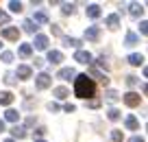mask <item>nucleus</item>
Returning <instances> with one entry per match:
<instances>
[{"instance_id": "obj_23", "label": "nucleus", "mask_w": 148, "mask_h": 142, "mask_svg": "<svg viewBox=\"0 0 148 142\" xmlns=\"http://www.w3.org/2000/svg\"><path fill=\"white\" fill-rule=\"evenodd\" d=\"M11 133H13V138H18V140H22V138L26 136V129H24V127H18V125H15V127L11 129Z\"/></svg>"}, {"instance_id": "obj_2", "label": "nucleus", "mask_w": 148, "mask_h": 142, "mask_svg": "<svg viewBox=\"0 0 148 142\" xmlns=\"http://www.w3.org/2000/svg\"><path fill=\"white\" fill-rule=\"evenodd\" d=\"M50 83H52V77L48 72L37 74V79H35V87L37 90H46V87H50Z\"/></svg>"}, {"instance_id": "obj_20", "label": "nucleus", "mask_w": 148, "mask_h": 142, "mask_svg": "<svg viewBox=\"0 0 148 142\" xmlns=\"http://www.w3.org/2000/svg\"><path fill=\"white\" fill-rule=\"evenodd\" d=\"M18 53H20V57H24V59H26V57L33 55V46H31V44H22Z\"/></svg>"}, {"instance_id": "obj_7", "label": "nucleus", "mask_w": 148, "mask_h": 142, "mask_svg": "<svg viewBox=\"0 0 148 142\" xmlns=\"http://www.w3.org/2000/svg\"><path fill=\"white\" fill-rule=\"evenodd\" d=\"M98 37H100V26H87V31H85V39L98 42Z\"/></svg>"}, {"instance_id": "obj_41", "label": "nucleus", "mask_w": 148, "mask_h": 142, "mask_svg": "<svg viewBox=\"0 0 148 142\" xmlns=\"http://www.w3.org/2000/svg\"><path fill=\"white\" fill-rule=\"evenodd\" d=\"M63 109H65V112H68V114H70V112H74V109H76V107H74V105H70V103H68V105H65Z\"/></svg>"}, {"instance_id": "obj_33", "label": "nucleus", "mask_w": 148, "mask_h": 142, "mask_svg": "<svg viewBox=\"0 0 148 142\" xmlns=\"http://www.w3.org/2000/svg\"><path fill=\"white\" fill-rule=\"evenodd\" d=\"M63 15H70V13H74V5H63Z\"/></svg>"}, {"instance_id": "obj_29", "label": "nucleus", "mask_w": 148, "mask_h": 142, "mask_svg": "<svg viewBox=\"0 0 148 142\" xmlns=\"http://www.w3.org/2000/svg\"><path fill=\"white\" fill-rule=\"evenodd\" d=\"M0 59L5 61V64H11V61H13V53H9V51H5V53H2V55H0Z\"/></svg>"}, {"instance_id": "obj_14", "label": "nucleus", "mask_w": 148, "mask_h": 142, "mask_svg": "<svg viewBox=\"0 0 148 142\" xmlns=\"http://www.w3.org/2000/svg\"><path fill=\"white\" fill-rule=\"evenodd\" d=\"M105 24H107L109 28H118V26H120V15H118V13L109 15V18L105 20Z\"/></svg>"}, {"instance_id": "obj_38", "label": "nucleus", "mask_w": 148, "mask_h": 142, "mask_svg": "<svg viewBox=\"0 0 148 142\" xmlns=\"http://www.w3.org/2000/svg\"><path fill=\"white\" fill-rule=\"evenodd\" d=\"M48 109H50V112H59V109H61V107H59V105H57V103H50V105H48Z\"/></svg>"}, {"instance_id": "obj_45", "label": "nucleus", "mask_w": 148, "mask_h": 142, "mask_svg": "<svg viewBox=\"0 0 148 142\" xmlns=\"http://www.w3.org/2000/svg\"><path fill=\"white\" fill-rule=\"evenodd\" d=\"M5 142H15V140H11V138H9V140H5Z\"/></svg>"}, {"instance_id": "obj_8", "label": "nucleus", "mask_w": 148, "mask_h": 142, "mask_svg": "<svg viewBox=\"0 0 148 142\" xmlns=\"http://www.w3.org/2000/svg\"><path fill=\"white\" fill-rule=\"evenodd\" d=\"M31 22L35 24V26H37V24H48V22H50V18H48V13H46V11H37V13L33 15V20H31Z\"/></svg>"}, {"instance_id": "obj_40", "label": "nucleus", "mask_w": 148, "mask_h": 142, "mask_svg": "<svg viewBox=\"0 0 148 142\" xmlns=\"http://www.w3.org/2000/svg\"><path fill=\"white\" fill-rule=\"evenodd\" d=\"M129 142H144V138H142V136H133Z\"/></svg>"}, {"instance_id": "obj_34", "label": "nucleus", "mask_w": 148, "mask_h": 142, "mask_svg": "<svg viewBox=\"0 0 148 142\" xmlns=\"http://www.w3.org/2000/svg\"><path fill=\"white\" fill-rule=\"evenodd\" d=\"M139 33H142V35H146V33H148V24L144 22V20H142V24H139Z\"/></svg>"}, {"instance_id": "obj_32", "label": "nucleus", "mask_w": 148, "mask_h": 142, "mask_svg": "<svg viewBox=\"0 0 148 142\" xmlns=\"http://www.w3.org/2000/svg\"><path fill=\"white\" fill-rule=\"evenodd\" d=\"M137 81H139V79H137V77H133V74H131V77H126V85H129V87L137 85Z\"/></svg>"}, {"instance_id": "obj_21", "label": "nucleus", "mask_w": 148, "mask_h": 142, "mask_svg": "<svg viewBox=\"0 0 148 142\" xmlns=\"http://www.w3.org/2000/svg\"><path fill=\"white\" fill-rule=\"evenodd\" d=\"M131 15H133V18H139V15H144V7L137 5V2H133V5H131Z\"/></svg>"}, {"instance_id": "obj_4", "label": "nucleus", "mask_w": 148, "mask_h": 142, "mask_svg": "<svg viewBox=\"0 0 148 142\" xmlns=\"http://www.w3.org/2000/svg\"><path fill=\"white\" fill-rule=\"evenodd\" d=\"M89 79H92V81H94V79H98V81H100L102 85H109V77H107V74H102L100 70H98V68H94V66L89 68Z\"/></svg>"}, {"instance_id": "obj_46", "label": "nucleus", "mask_w": 148, "mask_h": 142, "mask_svg": "<svg viewBox=\"0 0 148 142\" xmlns=\"http://www.w3.org/2000/svg\"><path fill=\"white\" fill-rule=\"evenodd\" d=\"M37 142H44V140H37Z\"/></svg>"}, {"instance_id": "obj_42", "label": "nucleus", "mask_w": 148, "mask_h": 142, "mask_svg": "<svg viewBox=\"0 0 148 142\" xmlns=\"http://www.w3.org/2000/svg\"><path fill=\"white\" fill-rule=\"evenodd\" d=\"M35 66L39 68V66H44V59H39V57H35Z\"/></svg>"}, {"instance_id": "obj_18", "label": "nucleus", "mask_w": 148, "mask_h": 142, "mask_svg": "<svg viewBox=\"0 0 148 142\" xmlns=\"http://www.w3.org/2000/svg\"><path fill=\"white\" fill-rule=\"evenodd\" d=\"M124 44L126 46H135V44H139V37L135 35L133 31H129V33H126V37H124Z\"/></svg>"}, {"instance_id": "obj_24", "label": "nucleus", "mask_w": 148, "mask_h": 142, "mask_svg": "<svg viewBox=\"0 0 148 142\" xmlns=\"http://www.w3.org/2000/svg\"><path fill=\"white\" fill-rule=\"evenodd\" d=\"M105 96H107V101H109V103H118V101H120V94H118L116 90H107Z\"/></svg>"}, {"instance_id": "obj_27", "label": "nucleus", "mask_w": 148, "mask_h": 142, "mask_svg": "<svg viewBox=\"0 0 148 142\" xmlns=\"http://www.w3.org/2000/svg\"><path fill=\"white\" fill-rule=\"evenodd\" d=\"M111 138H113V142H124V136H122V131H118V129L111 131Z\"/></svg>"}, {"instance_id": "obj_43", "label": "nucleus", "mask_w": 148, "mask_h": 142, "mask_svg": "<svg viewBox=\"0 0 148 142\" xmlns=\"http://www.w3.org/2000/svg\"><path fill=\"white\" fill-rule=\"evenodd\" d=\"M100 105V101H96V98H94V101H89V107H98Z\"/></svg>"}, {"instance_id": "obj_17", "label": "nucleus", "mask_w": 148, "mask_h": 142, "mask_svg": "<svg viewBox=\"0 0 148 142\" xmlns=\"http://www.w3.org/2000/svg\"><path fill=\"white\" fill-rule=\"evenodd\" d=\"M5 120H7V123H18V120H20V114H18L15 109H7V112H5Z\"/></svg>"}, {"instance_id": "obj_3", "label": "nucleus", "mask_w": 148, "mask_h": 142, "mask_svg": "<svg viewBox=\"0 0 148 142\" xmlns=\"http://www.w3.org/2000/svg\"><path fill=\"white\" fill-rule=\"evenodd\" d=\"M0 35L5 37V39H9V42H18V39H20V31H18V26H5Z\"/></svg>"}, {"instance_id": "obj_28", "label": "nucleus", "mask_w": 148, "mask_h": 142, "mask_svg": "<svg viewBox=\"0 0 148 142\" xmlns=\"http://www.w3.org/2000/svg\"><path fill=\"white\" fill-rule=\"evenodd\" d=\"M9 9L15 11V13H20V11H22V2H15V0H11V2H9Z\"/></svg>"}, {"instance_id": "obj_15", "label": "nucleus", "mask_w": 148, "mask_h": 142, "mask_svg": "<svg viewBox=\"0 0 148 142\" xmlns=\"http://www.w3.org/2000/svg\"><path fill=\"white\" fill-rule=\"evenodd\" d=\"M48 61H50V64H61V61H63V55H61L59 51H48Z\"/></svg>"}, {"instance_id": "obj_26", "label": "nucleus", "mask_w": 148, "mask_h": 142, "mask_svg": "<svg viewBox=\"0 0 148 142\" xmlns=\"http://www.w3.org/2000/svg\"><path fill=\"white\" fill-rule=\"evenodd\" d=\"M22 26H24V31H26V33H35V31H37V26L31 22V20H24V24H22Z\"/></svg>"}, {"instance_id": "obj_22", "label": "nucleus", "mask_w": 148, "mask_h": 142, "mask_svg": "<svg viewBox=\"0 0 148 142\" xmlns=\"http://www.w3.org/2000/svg\"><path fill=\"white\" fill-rule=\"evenodd\" d=\"M63 46H72V48H79V46H81V39H76V37H63Z\"/></svg>"}, {"instance_id": "obj_12", "label": "nucleus", "mask_w": 148, "mask_h": 142, "mask_svg": "<svg viewBox=\"0 0 148 142\" xmlns=\"http://www.w3.org/2000/svg\"><path fill=\"white\" fill-rule=\"evenodd\" d=\"M57 77H59V79H63V81H68V79L76 77V72H74L72 68H61L59 72H57Z\"/></svg>"}, {"instance_id": "obj_19", "label": "nucleus", "mask_w": 148, "mask_h": 142, "mask_svg": "<svg viewBox=\"0 0 148 142\" xmlns=\"http://www.w3.org/2000/svg\"><path fill=\"white\" fill-rule=\"evenodd\" d=\"M126 61H129L131 66H142V64H144V57H142V55H137V53H133V55L126 57Z\"/></svg>"}, {"instance_id": "obj_10", "label": "nucleus", "mask_w": 148, "mask_h": 142, "mask_svg": "<svg viewBox=\"0 0 148 142\" xmlns=\"http://www.w3.org/2000/svg\"><path fill=\"white\" fill-rule=\"evenodd\" d=\"M35 48H39V51H46L48 48V37L46 35H35Z\"/></svg>"}, {"instance_id": "obj_11", "label": "nucleus", "mask_w": 148, "mask_h": 142, "mask_svg": "<svg viewBox=\"0 0 148 142\" xmlns=\"http://www.w3.org/2000/svg\"><path fill=\"white\" fill-rule=\"evenodd\" d=\"M13 94L11 92H0V105H5V107H9L11 103H13Z\"/></svg>"}, {"instance_id": "obj_6", "label": "nucleus", "mask_w": 148, "mask_h": 142, "mask_svg": "<svg viewBox=\"0 0 148 142\" xmlns=\"http://www.w3.org/2000/svg\"><path fill=\"white\" fill-rule=\"evenodd\" d=\"M74 61H79V64H92V53L76 51V53H74Z\"/></svg>"}, {"instance_id": "obj_37", "label": "nucleus", "mask_w": 148, "mask_h": 142, "mask_svg": "<svg viewBox=\"0 0 148 142\" xmlns=\"http://www.w3.org/2000/svg\"><path fill=\"white\" fill-rule=\"evenodd\" d=\"M98 66H100V68H109V64H107V59H105V55L100 57V59H98Z\"/></svg>"}, {"instance_id": "obj_16", "label": "nucleus", "mask_w": 148, "mask_h": 142, "mask_svg": "<svg viewBox=\"0 0 148 142\" xmlns=\"http://www.w3.org/2000/svg\"><path fill=\"white\" fill-rule=\"evenodd\" d=\"M31 72H33V70L28 68V66H18V72H15V77H20V79H28V77H31Z\"/></svg>"}, {"instance_id": "obj_36", "label": "nucleus", "mask_w": 148, "mask_h": 142, "mask_svg": "<svg viewBox=\"0 0 148 142\" xmlns=\"http://www.w3.org/2000/svg\"><path fill=\"white\" fill-rule=\"evenodd\" d=\"M44 133H46V127H37V129H35V136H37V138H42Z\"/></svg>"}, {"instance_id": "obj_9", "label": "nucleus", "mask_w": 148, "mask_h": 142, "mask_svg": "<svg viewBox=\"0 0 148 142\" xmlns=\"http://www.w3.org/2000/svg\"><path fill=\"white\" fill-rule=\"evenodd\" d=\"M124 125H126V129H131V131H137V129H139V120L135 118L133 114H129L124 118Z\"/></svg>"}, {"instance_id": "obj_1", "label": "nucleus", "mask_w": 148, "mask_h": 142, "mask_svg": "<svg viewBox=\"0 0 148 142\" xmlns=\"http://www.w3.org/2000/svg\"><path fill=\"white\" fill-rule=\"evenodd\" d=\"M74 92L79 98H89L96 94V83L87 77V74H79L74 79Z\"/></svg>"}, {"instance_id": "obj_13", "label": "nucleus", "mask_w": 148, "mask_h": 142, "mask_svg": "<svg viewBox=\"0 0 148 142\" xmlns=\"http://www.w3.org/2000/svg\"><path fill=\"white\" fill-rule=\"evenodd\" d=\"M87 18L89 20H98L100 18V7L98 5H89L87 7Z\"/></svg>"}, {"instance_id": "obj_25", "label": "nucleus", "mask_w": 148, "mask_h": 142, "mask_svg": "<svg viewBox=\"0 0 148 142\" xmlns=\"http://www.w3.org/2000/svg\"><path fill=\"white\" fill-rule=\"evenodd\" d=\"M52 94H55L57 98H65V96H68V90H65V87H55Z\"/></svg>"}, {"instance_id": "obj_44", "label": "nucleus", "mask_w": 148, "mask_h": 142, "mask_svg": "<svg viewBox=\"0 0 148 142\" xmlns=\"http://www.w3.org/2000/svg\"><path fill=\"white\" fill-rule=\"evenodd\" d=\"M0 131H5V120H0Z\"/></svg>"}, {"instance_id": "obj_30", "label": "nucleus", "mask_w": 148, "mask_h": 142, "mask_svg": "<svg viewBox=\"0 0 148 142\" xmlns=\"http://www.w3.org/2000/svg\"><path fill=\"white\" fill-rule=\"evenodd\" d=\"M107 116H109V120H118V118H120V112H118V109H113V107H111V109L107 112Z\"/></svg>"}, {"instance_id": "obj_35", "label": "nucleus", "mask_w": 148, "mask_h": 142, "mask_svg": "<svg viewBox=\"0 0 148 142\" xmlns=\"http://www.w3.org/2000/svg\"><path fill=\"white\" fill-rule=\"evenodd\" d=\"M0 22H2V24H9V15H7L5 11H0Z\"/></svg>"}, {"instance_id": "obj_5", "label": "nucleus", "mask_w": 148, "mask_h": 142, "mask_svg": "<svg viewBox=\"0 0 148 142\" xmlns=\"http://www.w3.org/2000/svg\"><path fill=\"white\" fill-rule=\"evenodd\" d=\"M139 101H142V96H139L137 92H126V94H124V103L129 107H137Z\"/></svg>"}, {"instance_id": "obj_39", "label": "nucleus", "mask_w": 148, "mask_h": 142, "mask_svg": "<svg viewBox=\"0 0 148 142\" xmlns=\"http://www.w3.org/2000/svg\"><path fill=\"white\" fill-rule=\"evenodd\" d=\"M52 33H55V35H59V37H61V28L57 26V24H52Z\"/></svg>"}, {"instance_id": "obj_31", "label": "nucleus", "mask_w": 148, "mask_h": 142, "mask_svg": "<svg viewBox=\"0 0 148 142\" xmlns=\"http://www.w3.org/2000/svg\"><path fill=\"white\" fill-rule=\"evenodd\" d=\"M5 81L9 83V85H13V83L18 81V79H15V74H13V72H7V74H5Z\"/></svg>"}]
</instances>
